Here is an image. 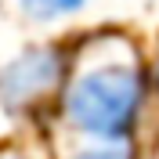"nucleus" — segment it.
<instances>
[{
    "label": "nucleus",
    "instance_id": "1",
    "mask_svg": "<svg viewBox=\"0 0 159 159\" xmlns=\"http://www.w3.org/2000/svg\"><path fill=\"white\" fill-rule=\"evenodd\" d=\"M148 76L127 36H101L87 58H76L65 83V116L98 141L127 138L145 105Z\"/></svg>",
    "mask_w": 159,
    "mask_h": 159
},
{
    "label": "nucleus",
    "instance_id": "2",
    "mask_svg": "<svg viewBox=\"0 0 159 159\" xmlns=\"http://www.w3.org/2000/svg\"><path fill=\"white\" fill-rule=\"evenodd\" d=\"M69 72V54L61 47H29L0 72V105L7 112H29L33 105L47 98Z\"/></svg>",
    "mask_w": 159,
    "mask_h": 159
},
{
    "label": "nucleus",
    "instance_id": "3",
    "mask_svg": "<svg viewBox=\"0 0 159 159\" xmlns=\"http://www.w3.org/2000/svg\"><path fill=\"white\" fill-rule=\"evenodd\" d=\"M22 11L36 22H54V18H65V15H76L87 0H18Z\"/></svg>",
    "mask_w": 159,
    "mask_h": 159
},
{
    "label": "nucleus",
    "instance_id": "4",
    "mask_svg": "<svg viewBox=\"0 0 159 159\" xmlns=\"http://www.w3.org/2000/svg\"><path fill=\"white\" fill-rule=\"evenodd\" d=\"M76 159H134V148L127 141H101V145H90V148L76 152Z\"/></svg>",
    "mask_w": 159,
    "mask_h": 159
}]
</instances>
